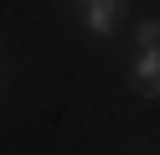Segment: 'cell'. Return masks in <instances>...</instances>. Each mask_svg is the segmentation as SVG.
<instances>
[{"mask_svg":"<svg viewBox=\"0 0 160 155\" xmlns=\"http://www.w3.org/2000/svg\"><path fill=\"white\" fill-rule=\"evenodd\" d=\"M134 47H139V52L160 47V21H139V26H134Z\"/></svg>","mask_w":160,"mask_h":155,"instance_id":"3","label":"cell"},{"mask_svg":"<svg viewBox=\"0 0 160 155\" xmlns=\"http://www.w3.org/2000/svg\"><path fill=\"white\" fill-rule=\"evenodd\" d=\"M129 83H134V93H145V98H160V47H150V52L134 57Z\"/></svg>","mask_w":160,"mask_h":155,"instance_id":"2","label":"cell"},{"mask_svg":"<svg viewBox=\"0 0 160 155\" xmlns=\"http://www.w3.org/2000/svg\"><path fill=\"white\" fill-rule=\"evenodd\" d=\"M119 16H124V0H83V26L93 36H114Z\"/></svg>","mask_w":160,"mask_h":155,"instance_id":"1","label":"cell"}]
</instances>
